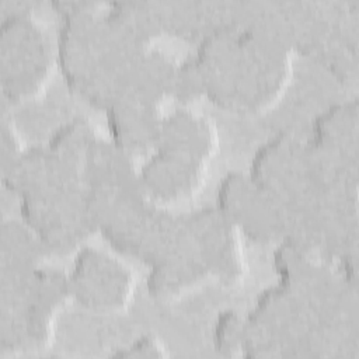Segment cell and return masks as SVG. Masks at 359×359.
Masks as SVG:
<instances>
[{
    "label": "cell",
    "mask_w": 359,
    "mask_h": 359,
    "mask_svg": "<svg viewBox=\"0 0 359 359\" xmlns=\"http://www.w3.org/2000/svg\"><path fill=\"white\" fill-rule=\"evenodd\" d=\"M172 69L174 65L163 53L146 48L126 69L119 101L157 107L168 95Z\"/></svg>",
    "instance_id": "5bb4252c"
},
{
    "label": "cell",
    "mask_w": 359,
    "mask_h": 359,
    "mask_svg": "<svg viewBox=\"0 0 359 359\" xmlns=\"http://www.w3.org/2000/svg\"><path fill=\"white\" fill-rule=\"evenodd\" d=\"M102 21L111 34L139 48L164 29L161 3L153 1H115L102 13Z\"/></svg>",
    "instance_id": "9a60e30c"
},
{
    "label": "cell",
    "mask_w": 359,
    "mask_h": 359,
    "mask_svg": "<svg viewBox=\"0 0 359 359\" xmlns=\"http://www.w3.org/2000/svg\"><path fill=\"white\" fill-rule=\"evenodd\" d=\"M168 95L181 104H189L205 95V79L195 56L174 65Z\"/></svg>",
    "instance_id": "7402d4cb"
},
{
    "label": "cell",
    "mask_w": 359,
    "mask_h": 359,
    "mask_svg": "<svg viewBox=\"0 0 359 359\" xmlns=\"http://www.w3.org/2000/svg\"><path fill=\"white\" fill-rule=\"evenodd\" d=\"M202 171V161L154 149L137 171V178L147 198L177 201L196 189Z\"/></svg>",
    "instance_id": "8fae6325"
},
{
    "label": "cell",
    "mask_w": 359,
    "mask_h": 359,
    "mask_svg": "<svg viewBox=\"0 0 359 359\" xmlns=\"http://www.w3.org/2000/svg\"><path fill=\"white\" fill-rule=\"evenodd\" d=\"M109 140L129 156L154 149L160 115L157 107L118 101L105 109Z\"/></svg>",
    "instance_id": "4fadbf2b"
},
{
    "label": "cell",
    "mask_w": 359,
    "mask_h": 359,
    "mask_svg": "<svg viewBox=\"0 0 359 359\" xmlns=\"http://www.w3.org/2000/svg\"><path fill=\"white\" fill-rule=\"evenodd\" d=\"M358 101L346 100L323 109L311 122V140L335 151L358 157Z\"/></svg>",
    "instance_id": "ac0fdd59"
},
{
    "label": "cell",
    "mask_w": 359,
    "mask_h": 359,
    "mask_svg": "<svg viewBox=\"0 0 359 359\" xmlns=\"http://www.w3.org/2000/svg\"><path fill=\"white\" fill-rule=\"evenodd\" d=\"M46 252L34 234L22 222L4 219L0 230V275H25L39 266Z\"/></svg>",
    "instance_id": "ffe728a7"
},
{
    "label": "cell",
    "mask_w": 359,
    "mask_h": 359,
    "mask_svg": "<svg viewBox=\"0 0 359 359\" xmlns=\"http://www.w3.org/2000/svg\"><path fill=\"white\" fill-rule=\"evenodd\" d=\"M84 187L121 188L139 182L132 156L109 139H95L84 158L81 170Z\"/></svg>",
    "instance_id": "e0dca14e"
},
{
    "label": "cell",
    "mask_w": 359,
    "mask_h": 359,
    "mask_svg": "<svg viewBox=\"0 0 359 359\" xmlns=\"http://www.w3.org/2000/svg\"><path fill=\"white\" fill-rule=\"evenodd\" d=\"M50 70V46L25 7H11L0 22V84L4 102H20L43 86Z\"/></svg>",
    "instance_id": "6da1fadb"
},
{
    "label": "cell",
    "mask_w": 359,
    "mask_h": 359,
    "mask_svg": "<svg viewBox=\"0 0 359 359\" xmlns=\"http://www.w3.org/2000/svg\"><path fill=\"white\" fill-rule=\"evenodd\" d=\"M206 275L209 273L195 245L191 250L151 265L146 286L153 297L163 300L185 290Z\"/></svg>",
    "instance_id": "d6986e66"
},
{
    "label": "cell",
    "mask_w": 359,
    "mask_h": 359,
    "mask_svg": "<svg viewBox=\"0 0 359 359\" xmlns=\"http://www.w3.org/2000/svg\"><path fill=\"white\" fill-rule=\"evenodd\" d=\"M18 209L46 255L69 254L95 231L86 210L83 184L20 198Z\"/></svg>",
    "instance_id": "3957f363"
},
{
    "label": "cell",
    "mask_w": 359,
    "mask_h": 359,
    "mask_svg": "<svg viewBox=\"0 0 359 359\" xmlns=\"http://www.w3.org/2000/svg\"><path fill=\"white\" fill-rule=\"evenodd\" d=\"M95 139L97 136L90 121L83 116H76L52 132L46 147L62 164L76 172L81 180L84 158Z\"/></svg>",
    "instance_id": "44dd1931"
},
{
    "label": "cell",
    "mask_w": 359,
    "mask_h": 359,
    "mask_svg": "<svg viewBox=\"0 0 359 359\" xmlns=\"http://www.w3.org/2000/svg\"><path fill=\"white\" fill-rule=\"evenodd\" d=\"M247 174L283 210L314 187L306 170L304 143L290 133H278L262 143L255 150Z\"/></svg>",
    "instance_id": "8992f818"
},
{
    "label": "cell",
    "mask_w": 359,
    "mask_h": 359,
    "mask_svg": "<svg viewBox=\"0 0 359 359\" xmlns=\"http://www.w3.org/2000/svg\"><path fill=\"white\" fill-rule=\"evenodd\" d=\"M3 185L18 198L83 184L80 177L62 164L42 144L31 146L1 168Z\"/></svg>",
    "instance_id": "30bf717a"
},
{
    "label": "cell",
    "mask_w": 359,
    "mask_h": 359,
    "mask_svg": "<svg viewBox=\"0 0 359 359\" xmlns=\"http://www.w3.org/2000/svg\"><path fill=\"white\" fill-rule=\"evenodd\" d=\"M165 355V348L153 335H142L112 352L115 358H161Z\"/></svg>",
    "instance_id": "cb8c5ba5"
},
{
    "label": "cell",
    "mask_w": 359,
    "mask_h": 359,
    "mask_svg": "<svg viewBox=\"0 0 359 359\" xmlns=\"http://www.w3.org/2000/svg\"><path fill=\"white\" fill-rule=\"evenodd\" d=\"M215 208L247 238L266 244L285 233L286 213L247 172L230 171L219 182Z\"/></svg>",
    "instance_id": "5b68a950"
},
{
    "label": "cell",
    "mask_w": 359,
    "mask_h": 359,
    "mask_svg": "<svg viewBox=\"0 0 359 359\" xmlns=\"http://www.w3.org/2000/svg\"><path fill=\"white\" fill-rule=\"evenodd\" d=\"M62 17L56 60L66 84L76 93L95 69L102 50V13L91 1H52Z\"/></svg>",
    "instance_id": "277c9868"
},
{
    "label": "cell",
    "mask_w": 359,
    "mask_h": 359,
    "mask_svg": "<svg viewBox=\"0 0 359 359\" xmlns=\"http://www.w3.org/2000/svg\"><path fill=\"white\" fill-rule=\"evenodd\" d=\"M0 153H1V168L8 165L21 151L17 136L14 133V128L11 121L7 119L6 112L1 115V136H0Z\"/></svg>",
    "instance_id": "d4e9b609"
},
{
    "label": "cell",
    "mask_w": 359,
    "mask_h": 359,
    "mask_svg": "<svg viewBox=\"0 0 359 359\" xmlns=\"http://www.w3.org/2000/svg\"><path fill=\"white\" fill-rule=\"evenodd\" d=\"M184 217L208 273L223 283L236 282L244 269L237 227L215 206L196 209Z\"/></svg>",
    "instance_id": "ba28073f"
},
{
    "label": "cell",
    "mask_w": 359,
    "mask_h": 359,
    "mask_svg": "<svg viewBox=\"0 0 359 359\" xmlns=\"http://www.w3.org/2000/svg\"><path fill=\"white\" fill-rule=\"evenodd\" d=\"M244 317L234 310H223L213 323V348L222 356L241 352Z\"/></svg>",
    "instance_id": "603a6c76"
},
{
    "label": "cell",
    "mask_w": 359,
    "mask_h": 359,
    "mask_svg": "<svg viewBox=\"0 0 359 359\" xmlns=\"http://www.w3.org/2000/svg\"><path fill=\"white\" fill-rule=\"evenodd\" d=\"M161 11L164 28L184 38L201 39L216 28L234 25L233 4L226 3H161Z\"/></svg>",
    "instance_id": "2e32d148"
},
{
    "label": "cell",
    "mask_w": 359,
    "mask_h": 359,
    "mask_svg": "<svg viewBox=\"0 0 359 359\" xmlns=\"http://www.w3.org/2000/svg\"><path fill=\"white\" fill-rule=\"evenodd\" d=\"M194 56L205 79V97L220 108L236 111L237 27L224 25L201 38Z\"/></svg>",
    "instance_id": "9c48e42d"
},
{
    "label": "cell",
    "mask_w": 359,
    "mask_h": 359,
    "mask_svg": "<svg viewBox=\"0 0 359 359\" xmlns=\"http://www.w3.org/2000/svg\"><path fill=\"white\" fill-rule=\"evenodd\" d=\"M213 146L215 133L203 116L188 109H175L160 118L154 149L203 163Z\"/></svg>",
    "instance_id": "7c38bea8"
},
{
    "label": "cell",
    "mask_w": 359,
    "mask_h": 359,
    "mask_svg": "<svg viewBox=\"0 0 359 359\" xmlns=\"http://www.w3.org/2000/svg\"><path fill=\"white\" fill-rule=\"evenodd\" d=\"M67 278L70 297L90 310L119 309L132 293L129 269L119 259L94 247H83L76 252Z\"/></svg>",
    "instance_id": "52a82bcc"
},
{
    "label": "cell",
    "mask_w": 359,
    "mask_h": 359,
    "mask_svg": "<svg viewBox=\"0 0 359 359\" xmlns=\"http://www.w3.org/2000/svg\"><path fill=\"white\" fill-rule=\"evenodd\" d=\"M237 42L236 111L259 112L283 90L292 50L272 35L250 27L237 28Z\"/></svg>",
    "instance_id": "7a4b0ae2"
}]
</instances>
